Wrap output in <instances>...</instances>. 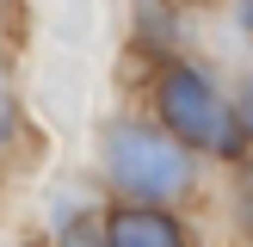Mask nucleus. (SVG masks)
Masks as SVG:
<instances>
[{
  "mask_svg": "<svg viewBox=\"0 0 253 247\" xmlns=\"http://www.w3.org/2000/svg\"><path fill=\"white\" fill-rule=\"evenodd\" d=\"M105 173L124 198H142V204H173V198L192 192V155H185L179 136H161L148 124H118L105 136Z\"/></svg>",
  "mask_w": 253,
  "mask_h": 247,
  "instance_id": "obj_1",
  "label": "nucleus"
},
{
  "mask_svg": "<svg viewBox=\"0 0 253 247\" xmlns=\"http://www.w3.org/2000/svg\"><path fill=\"white\" fill-rule=\"evenodd\" d=\"M161 118H167V130L179 136L185 148H204V155H241V142H247L241 111H235L198 68H173L167 81H161Z\"/></svg>",
  "mask_w": 253,
  "mask_h": 247,
  "instance_id": "obj_2",
  "label": "nucleus"
},
{
  "mask_svg": "<svg viewBox=\"0 0 253 247\" xmlns=\"http://www.w3.org/2000/svg\"><path fill=\"white\" fill-rule=\"evenodd\" d=\"M105 247H185V229H179L161 204H148V210H118V216L105 222Z\"/></svg>",
  "mask_w": 253,
  "mask_h": 247,
  "instance_id": "obj_3",
  "label": "nucleus"
},
{
  "mask_svg": "<svg viewBox=\"0 0 253 247\" xmlns=\"http://www.w3.org/2000/svg\"><path fill=\"white\" fill-rule=\"evenodd\" d=\"M12 124H19V105H12V74H6V62H0V148H6Z\"/></svg>",
  "mask_w": 253,
  "mask_h": 247,
  "instance_id": "obj_4",
  "label": "nucleus"
},
{
  "mask_svg": "<svg viewBox=\"0 0 253 247\" xmlns=\"http://www.w3.org/2000/svg\"><path fill=\"white\" fill-rule=\"evenodd\" d=\"M241 229L253 235V161H247V173H241Z\"/></svg>",
  "mask_w": 253,
  "mask_h": 247,
  "instance_id": "obj_5",
  "label": "nucleus"
},
{
  "mask_svg": "<svg viewBox=\"0 0 253 247\" xmlns=\"http://www.w3.org/2000/svg\"><path fill=\"white\" fill-rule=\"evenodd\" d=\"M241 130L253 136V86H247V99H241Z\"/></svg>",
  "mask_w": 253,
  "mask_h": 247,
  "instance_id": "obj_6",
  "label": "nucleus"
},
{
  "mask_svg": "<svg viewBox=\"0 0 253 247\" xmlns=\"http://www.w3.org/2000/svg\"><path fill=\"white\" fill-rule=\"evenodd\" d=\"M247 12H253V0H247Z\"/></svg>",
  "mask_w": 253,
  "mask_h": 247,
  "instance_id": "obj_7",
  "label": "nucleus"
}]
</instances>
